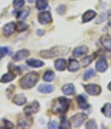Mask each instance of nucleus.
<instances>
[{"mask_svg":"<svg viewBox=\"0 0 111 129\" xmlns=\"http://www.w3.org/2000/svg\"><path fill=\"white\" fill-rule=\"evenodd\" d=\"M30 14V8H25L24 10L20 11L19 12L17 15V18H18L19 21H23L28 17V15Z\"/></svg>","mask_w":111,"mask_h":129,"instance_id":"b1692460","label":"nucleus"},{"mask_svg":"<svg viewBox=\"0 0 111 129\" xmlns=\"http://www.w3.org/2000/svg\"><path fill=\"white\" fill-rule=\"evenodd\" d=\"M101 45L104 47L106 50L111 52V36L109 35H106V36H102L100 39Z\"/></svg>","mask_w":111,"mask_h":129,"instance_id":"f8f14e48","label":"nucleus"},{"mask_svg":"<svg viewBox=\"0 0 111 129\" xmlns=\"http://www.w3.org/2000/svg\"><path fill=\"white\" fill-rule=\"evenodd\" d=\"M39 103L37 101H34L30 105L26 106L24 108V113H25L27 116H30L31 114H34V113H37L39 111Z\"/></svg>","mask_w":111,"mask_h":129,"instance_id":"423d86ee","label":"nucleus"},{"mask_svg":"<svg viewBox=\"0 0 111 129\" xmlns=\"http://www.w3.org/2000/svg\"><path fill=\"white\" fill-rule=\"evenodd\" d=\"M24 5V0H14L13 1V6L17 9H20L22 8Z\"/></svg>","mask_w":111,"mask_h":129,"instance_id":"f704fd0d","label":"nucleus"},{"mask_svg":"<svg viewBox=\"0 0 111 129\" xmlns=\"http://www.w3.org/2000/svg\"><path fill=\"white\" fill-rule=\"evenodd\" d=\"M101 113L108 118H111V104L106 103L101 108Z\"/></svg>","mask_w":111,"mask_h":129,"instance_id":"a878e982","label":"nucleus"},{"mask_svg":"<svg viewBox=\"0 0 111 129\" xmlns=\"http://www.w3.org/2000/svg\"><path fill=\"white\" fill-rule=\"evenodd\" d=\"M111 16V10H108L104 12L101 13L99 15V17L97 18V20H96V24H101V23H103L108 17Z\"/></svg>","mask_w":111,"mask_h":129,"instance_id":"5701e85b","label":"nucleus"},{"mask_svg":"<svg viewBox=\"0 0 111 129\" xmlns=\"http://www.w3.org/2000/svg\"><path fill=\"white\" fill-rule=\"evenodd\" d=\"M88 52H89V48L87 46H85V45H82V46L76 47V48L74 49V51H73V56L78 58V57L82 56L83 54H86Z\"/></svg>","mask_w":111,"mask_h":129,"instance_id":"9b49d317","label":"nucleus"},{"mask_svg":"<svg viewBox=\"0 0 111 129\" xmlns=\"http://www.w3.org/2000/svg\"><path fill=\"white\" fill-rule=\"evenodd\" d=\"M95 67L96 70L100 73H104L107 69H108V62L105 58H100L97 60L96 64H95Z\"/></svg>","mask_w":111,"mask_h":129,"instance_id":"1a4fd4ad","label":"nucleus"},{"mask_svg":"<svg viewBox=\"0 0 111 129\" xmlns=\"http://www.w3.org/2000/svg\"><path fill=\"white\" fill-rule=\"evenodd\" d=\"M55 67L57 71H64L66 68V61L64 58H58L55 62Z\"/></svg>","mask_w":111,"mask_h":129,"instance_id":"412c9836","label":"nucleus"},{"mask_svg":"<svg viewBox=\"0 0 111 129\" xmlns=\"http://www.w3.org/2000/svg\"><path fill=\"white\" fill-rule=\"evenodd\" d=\"M54 78H55V73H54V72L52 71H46L44 73V76H43V79H44V81H47V82H50V81H52L54 79Z\"/></svg>","mask_w":111,"mask_h":129,"instance_id":"bb28decb","label":"nucleus"},{"mask_svg":"<svg viewBox=\"0 0 111 129\" xmlns=\"http://www.w3.org/2000/svg\"><path fill=\"white\" fill-rule=\"evenodd\" d=\"M36 7L38 10H44L48 7V0H37Z\"/></svg>","mask_w":111,"mask_h":129,"instance_id":"cd10ccee","label":"nucleus"},{"mask_svg":"<svg viewBox=\"0 0 111 129\" xmlns=\"http://www.w3.org/2000/svg\"><path fill=\"white\" fill-rule=\"evenodd\" d=\"M60 128H69L70 127V122H69L65 117H63L61 119V124L59 126Z\"/></svg>","mask_w":111,"mask_h":129,"instance_id":"c756f323","label":"nucleus"},{"mask_svg":"<svg viewBox=\"0 0 111 129\" xmlns=\"http://www.w3.org/2000/svg\"><path fill=\"white\" fill-rule=\"evenodd\" d=\"M15 90V86H10L8 89H7V92H10V95H9V98H11V94H12V92H14Z\"/></svg>","mask_w":111,"mask_h":129,"instance_id":"58836bf2","label":"nucleus"},{"mask_svg":"<svg viewBox=\"0 0 111 129\" xmlns=\"http://www.w3.org/2000/svg\"><path fill=\"white\" fill-rule=\"evenodd\" d=\"M4 125L2 126V127L4 128H13L14 127V125L11 122V121L7 120V119H3Z\"/></svg>","mask_w":111,"mask_h":129,"instance_id":"c9c22d12","label":"nucleus"},{"mask_svg":"<svg viewBox=\"0 0 111 129\" xmlns=\"http://www.w3.org/2000/svg\"><path fill=\"white\" fill-rule=\"evenodd\" d=\"M62 91L66 95H73L75 93V86L73 84H66L63 86Z\"/></svg>","mask_w":111,"mask_h":129,"instance_id":"aec40b11","label":"nucleus"},{"mask_svg":"<svg viewBox=\"0 0 111 129\" xmlns=\"http://www.w3.org/2000/svg\"><path fill=\"white\" fill-rule=\"evenodd\" d=\"M84 90L86 91L87 93H89V95L92 96H97L101 93V88L99 85L95 84H89L84 86Z\"/></svg>","mask_w":111,"mask_h":129,"instance_id":"39448f33","label":"nucleus"},{"mask_svg":"<svg viewBox=\"0 0 111 129\" xmlns=\"http://www.w3.org/2000/svg\"><path fill=\"white\" fill-rule=\"evenodd\" d=\"M37 90L40 92H43V93H50V92H53L54 86L49 84H41L37 87Z\"/></svg>","mask_w":111,"mask_h":129,"instance_id":"f3484780","label":"nucleus"},{"mask_svg":"<svg viewBox=\"0 0 111 129\" xmlns=\"http://www.w3.org/2000/svg\"><path fill=\"white\" fill-rule=\"evenodd\" d=\"M38 22L41 24H46L52 22V17L49 11H43L38 14Z\"/></svg>","mask_w":111,"mask_h":129,"instance_id":"0eeeda50","label":"nucleus"},{"mask_svg":"<svg viewBox=\"0 0 111 129\" xmlns=\"http://www.w3.org/2000/svg\"><path fill=\"white\" fill-rule=\"evenodd\" d=\"M8 53H10V50H9L8 47L0 46V59H1L2 58H4L5 55L8 54Z\"/></svg>","mask_w":111,"mask_h":129,"instance_id":"473e14b6","label":"nucleus"},{"mask_svg":"<svg viewBox=\"0 0 111 129\" xmlns=\"http://www.w3.org/2000/svg\"><path fill=\"white\" fill-rule=\"evenodd\" d=\"M39 76L35 72H31L25 74L20 81V86L23 89H31L38 82Z\"/></svg>","mask_w":111,"mask_h":129,"instance_id":"f257e3e1","label":"nucleus"},{"mask_svg":"<svg viewBox=\"0 0 111 129\" xmlns=\"http://www.w3.org/2000/svg\"><path fill=\"white\" fill-rule=\"evenodd\" d=\"M31 125H32V119L25 117V118H23L18 121V128H26V127L31 126Z\"/></svg>","mask_w":111,"mask_h":129,"instance_id":"4468645a","label":"nucleus"},{"mask_svg":"<svg viewBox=\"0 0 111 129\" xmlns=\"http://www.w3.org/2000/svg\"><path fill=\"white\" fill-rule=\"evenodd\" d=\"M108 90L109 91H111V82L108 84Z\"/></svg>","mask_w":111,"mask_h":129,"instance_id":"a19ab883","label":"nucleus"},{"mask_svg":"<svg viewBox=\"0 0 111 129\" xmlns=\"http://www.w3.org/2000/svg\"><path fill=\"white\" fill-rule=\"evenodd\" d=\"M87 114L85 113H77V114H75L74 116H72L70 118V126L72 127H79L82 125L83 121L87 119Z\"/></svg>","mask_w":111,"mask_h":129,"instance_id":"20e7f679","label":"nucleus"},{"mask_svg":"<svg viewBox=\"0 0 111 129\" xmlns=\"http://www.w3.org/2000/svg\"><path fill=\"white\" fill-rule=\"evenodd\" d=\"M69 107V101L66 98L63 97H59L53 101V105H52V112L58 114H64L68 111Z\"/></svg>","mask_w":111,"mask_h":129,"instance_id":"7ed1b4c3","label":"nucleus"},{"mask_svg":"<svg viewBox=\"0 0 111 129\" xmlns=\"http://www.w3.org/2000/svg\"><path fill=\"white\" fill-rule=\"evenodd\" d=\"M108 25H109V26H111V19H110V21H109V23H108Z\"/></svg>","mask_w":111,"mask_h":129,"instance_id":"37998d69","label":"nucleus"},{"mask_svg":"<svg viewBox=\"0 0 111 129\" xmlns=\"http://www.w3.org/2000/svg\"><path fill=\"white\" fill-rule=\"evenodd\" d=\"M40 31H41V30H38V31H37V34L41 35V34H44V31H42V32H41Z\"/></svg>","mask_w":111,"mask_h":129,"instance_id":"ea45409f","label":"nucleus"},{"mask_svg":"<svg viewBox=\"0 0 111 129\" xmlns=\"http://www.w3.org/2000/svg\"><path fill=\"white\" fill-rule=\"evenodd\" d=\"M9 70H10V72H11V73H16L17 74H20V73H21V71H20L19 67H18V66H14V64H10V66H9Z\"/></svg>","mask_w":111,"mask_h":129,"instance_id":"2f4dec72","label":"nucleus"},{"mask_svg":"<svg viewBox=\"0 0 111 129\" xmlns=\"http://www.w3.org/2000/svg\"><path fill=\"white\" fill-rule=\"evenodd\" d=\"M95 57V54H92L91 56H87L84 58H82V59L81 60L82 66H83V67H87L88 66H89V64L92 63V61L94 60Z\"/></svg>","mask_w":111,"mask_h":129,"instance_id":"393cba45","label":"nucleus"},{"mask_svg":"<svg viewBox=\"0 0 111 129\" xmlns=\"http://www.w3.org/2000/svg\"><path fill=\"white\" fill-rule=\"evenodd\" d=\"M69 52V49L65 46H55L50 50H44L40 52L41 57L44 58H52L55 57L66 55Z\"/></svg>","mask_w":111,"mask_h":129,"instance_id":"f03ea898","label":"nucleus"},{"mask_svg":"<svg viewBox=\"0 0 111 129\" xmlns=\"http://www.w3.org/2000/svg\"><path fill=\"white\" fill-rule=\"evenodd\" d=\"M28 2H29V3H34L35 0H28Z\"/></svg>","mask_w":111,"mask_h":129,"instance_id":"79ce46f5","label":"nucleus"},{"mask_svg":"<svg viewBox=\"0 0 111 129\" xmlns=\"http://www.w3.org/2000/svg\"><path fill=\"white\" fill-rule=\"evenodd\" d=\"M56 11H57L60 15L64 14L65 11H66V6H65V5H59V6L57 7V9H56Z\"/></svg>","mask_w":111,"mask_h":129,"instance_id":"e433bc0d","label":"nucleus"},{"mask_svg":"<svg viewBox=\"0 0 111 129\" xmlns=\"http://www.w3.org/2000/svg\"><path fill=\"white\" fill-rule=\"evenodd\" d=\"M15 78H16V74H14L13 73L10 72V73H7L2 76V78L0 79V82H2V83L11 82V81H12Z\"/></svg>","mask_w":111,"mask_h":129,"instance_id":"4be33fe9","label":"nucleus"},{"mask_svg":"<svg viewBox=\"0 0 111 129\" xmlns=\"http://www.w3.org/2000/svg\"><path fill=\"white\" fill-rule=\"evenodd\" d=\"M79 68H80V64L79 62L76 61L74 58H69V66H68V70L69 72H76L78 71Z\"/></svg>","mask_w":111,"mask_h":129,"instance_id":"dca6fc26","label":"nucleus"},{"mask_svg":"<svg viewBox=\"0 0 111 129\" xmlns=\"http://www.w3.org/2000/svg\"><path fill=\"white\" fill-rule=\"evenodd\" d=\"M95 75V71H94L92 68H90V69L87 70V71L84 73V74H83V80H88V79H89L90 78L94 77Z\"/></svg>","mask_w":111,"mask_h":129,"instance_id":"c85d7f7f","label":"nucleus"},{"mask_svg":"<svg viewBox=\"0 0 111 129\" xmlns=\"http://www.w3.org/2000/svg\"><path fill=\"white\" fill-rule=\"evenodd\" d=\"M29 54H30L29 51L20 50V51H18V52H17L14 56H13V60H14V61H17V62L21 61V60L27 58V57L29 56Z\"/></svg>","mask_w":111,"mask_h":129,"instance_id":"9d476101","label":"nucleus"},{"mask_svg":"<svg viewBox=\"0 0 111 129\" xmlns=\"http://www.w3.org/2000/svg\"><path fill=\"white\" fill-rule=\"evenodd\" d=\"M26 64L28 66H30L31 67H35V68H38L41 67L44 64V63L41 60H37V59H34V58H29V59L26 60Z\"/></svg>","mask_w":111,"mask_h":129,"instance_id":"6ab92c4d","label":"nucleus"},{"mask_svg":"<svg viewBox=\"0 0 111 129\" xmlns=\"http://www.w3.org/2000/svg\"><path fill=\"white\" fill-rule=\"evenodd\" d=\"M15 30H16V23L14 22H11L6 24L5 26L3 27V32L4 35L5 37H10L14 33Z\"/></svg>","mask_w":111,"mask_h":129,"instance_id":"6e6552de","label":"nucleus"},{"mask_svg":"<svg viewBox=\"0 0 111 129\" xmlns=\"http://www.w3.org/2000/svg\"><path fill=\"white\" fill-rule=\"evenodd\" d=\"M27 28H28L27 24L21 22V21H19L18 23H17L16 24V30L18 31H25Z\"/></svg>","mask_w":111,"mask_h":129,"instance_id":"7c9ffc66","label":"nucleus"},{"mask_svg":"<svg viewBox=\"0 0 111 129\" xmlns=\"http://www.w3.org/2000/svg\"><path fill=\"white\" fill-rule=\"evenodd\" d=\"M76 101H77L78 107L81 109H88L89 107V105L86 100V98L82 95H78L76 97Z\"/></svg>","mask_w":111,"mask_h":129,"instance_id":"ddd939ff","label":"nucleus"},{"mask_svg":"<svg viewBox=\"0 0 111 129\" xmlns=\"http://www.w3.org/2000/svg\"><path fill=\"white\" fill-rule=\"evenodd\" d=\"M27 101V99L26 97L22 93H18L13 98V103L16 104L18 106H23L26 103Z\"/></svg>","mask_w":111,"mask_h":129,"instance_id":"2eb2a0df","label":"nucleus"},{"mask_svg":"<svg viewBox=\"0 0 111 129\" xmlns=\"http://www.w3.org/2000/svg\"><path fill=\"white\" fill-rule=\"evenodd\" d=\"M86 128H92V129H95L97 128V124L95 123V121L94 119H90L89 121H88L85 125Z\"/></svg>","mask_w":111,"mask_h":129,"instance_id":"72a5a7b5","label":"nucleus"},{"mask_svg":"<svg viewBox=\"0 0 111 129\" xmlns=\"http://www.w3.org/2000/svg\"><path fill=\"white\" fill-rule=\"evenodd\" d=\"M95 17H96V12L92 10L87 11L82 16V22L83 23H87L92 20L93 18H95Z\"/></svg>","mask_w":111,"mask_h":129,"instance_id":"a211bd4d","label":"nucleus"},{"mask_svg":"<svg viewBox=\"0 0 111 129\" xmlns=\"http://www.w3.org/2000/svg\"><path fill=\"white\" fill-rule=\"evenodd\" d=\"M48 127L50 129H55V128L58 127V125L56 121H50V122L48 124Z\"/></svg>","mask_w":111,"mask_h":129,"instance_id":"4c0bfd02","label":"nucleus"}]
</instances>
